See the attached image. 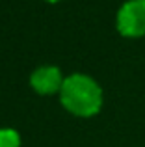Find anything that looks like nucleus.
<instances>
[{
  "instance_id": "1",
  "label": "nucleus",
  "mask_w": 145,
  "mask_h": 147,
  "mask_svg": "<svg viewBox=\"0 0 145 147\" xmlns=\"http://www.w3.org/2000/svg\"><path fill=\"white\" fill-rule=\"evenodd\" d=\"M62 106L76 117H93L102 108V88L97 80L84 73H72L65 76L60 90Z\"/></svg>"
},
{
  "instance_id": "2",
  "label": "nucleus",
  "mask_w": 145,
  "mask_h": 147,
  "mask_svg": "<svg viewBox=\"0 0 145 147\" xmlns=\"http://www.w3.org/2000/svg\"><path fill=\"white\" fill-rule=\"evenodd\" d=\"M117 32L128 39L145 36V0H127L115 15Z\"/></svg>"
},
{
  "instance_id": "3",
  "label": "nucleus",
  "mask_w": 145,
  "mask_h": 147,
  "mask_svg": "<svg viewBox=\"0 0 145 147\" xmlns=\"http://www.w3.org/2000/svg\"><path fill=\"white\" fill-rule=\"evenodd\" d=\"M63 80L65 78H63L60 67H56V65H43V67H37L30 75V86L39 95H54V93H60V90L63 86Z\"/></svg>"
},
{
  "instance_id": "4",
  "label": "nucleus",
  "mask_w": 145,
  "mask_h": 147,
  "mask_svg": "<svg viewBox=\"0 0 145 147\" xmlns=\"http://www.w3.org/2000/svg\"><path fill=\"white\" fill-rule=\"evenodd\" d=\"M0 147H21V136L13 129H0Z\"/></svg>"
},
{
  "instance_id": "5",
  "label": "nucleus",
  "mask_w": 145,
  "mask_h": 147,
  "mask_svg": "<svg viewBox=\"0 0 145 147\" xmlns=\"http://www.w3.org/2000/svg\"><path fill=\"white\" fill-rule=\"evenodd\" d=\"M45 2H48V4H56V2H60V0H45Z\"/></svg>"
}]
</instances>
